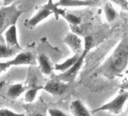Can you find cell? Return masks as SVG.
<instances>
[{
  "label": "cell",
  "mask_w": 128,
  "mask_h": 116,
  "mask_svg": "<svg viewBox=\"0 0 128 116\" xmlns=\"http://www.w3.org/2000/svg\"><path fill=\"white\" fill-rule=\"evenodd\" d=\"M23 12L15 5L3 6L0 8V36L11 26L16 24Z\"/></svg>",
  "instance_id": "4"
},
{
  "label": "cell",
  "mask_w": 128,
  "mask_h": 116,
  "mask_svg": "<svg viewBox=\"0 0 128 116\" xmlns=\"http://www.w3.org/2000/svg\"><path fill=\"white\" fill-rule=\"evenodd\" d=\"M128 65V38L124 36L112 54L98 70V73L108 78L120 76Z\"/></svg>",
  "instance_id": "1"
},
{
  "label": "cell",
  "mask_w": 128,
  "mask_h": 116,
  "mask_svg": "<svg viewBox=\"0 0 128 116\" xmlns=\"http://www.w3.org/2000/svg\"><path fill=\"white\" fill-rule=\"evenodd\" d=\"M58 1H59V0H58Z\"/></svg>",
  "instance_id": "25"
},
{
  "label": "cell",
  "mask_w": 128,
  "mask_h": 116,
  "mask_svg": "<svg viewBox=\"0 0 128 116\" xmlns=\"http://www.w3.org/2000/svg\"><path fill=\"white\" fill-rule=\"evenodd\" d=\"M110 2H113L115 5L120 6L123 10L128 11V1L127 0H108Z\"/></svg>",
  "instance_id": "20"
},
{
  "label": "cell",
  "mask_w": 128,
  "mask_h": 116,
  "mask_svg": "<svg viewBox=\"0 0 128 116\" xmlns=\"http://www.w3.org/2000/svg\"><path fill=\"white\" fill-rule=\"evenodd\" d=\"M94 44V38L91 36H87L84 37V46L83 48L82 53L80 54L79 58L76 62V64L67 71L62 72L61 74L58 75L54 78L55 80L60 81L66 83H72L76 79L78 72L80 71L81 68L83 66L84 61L86 56L88 55V52L92 49Z\"/></svg>",
  "instance_id": "2"
},
{
  "label": "cell",
  "mask_w": 128,
  "mask_h": 116,
  "mask_svg": "<svg viewBox=\"0 0 128 116\" xmlns=\"http://www.w3.org/2000/svg\"><path fill=\"white\" fill-rule=\"evenodd\" d=\"M120 88L123 89L124 90H128V82H126V83H124L123 84H121Z\"/></svg>",
  "instance_id": "24"
},
{
  "label": "cell",
  "mask_w": 128,
  "mask_h": 116,
  "mask_svg": "<svg viewBox=\"0 0 128 116\" xmlns=\"http://www.w3.org/2000/svg\"><path fill=\"white\" fill-rule=\"evenodd\" d=\"M14 1V0H2L3 6H8L12 5Z\"/></svg>",
  "instance_id": "22"
},
{
  "label": "cell",
  "mask_w": 128,
  "mask_h": 116,
  "mask_svg": "<svg viewBox=\"0 0 128 116\" xmlns=\"http://www.w3.org/2000/svg\"><path fill=\"white\" fill-rule=\"evenodd\" d=\"M64 12H65V9H62L60 7H58L53 2V0H48V3L42 6L38 12L32 18L26 20L24 25L29 29H33L36 26L49 17L51 14H54L56 19L58 20L59 17L61 16Z\"/></svg>",
  "instance_id": "3"
},
{
  "label": "cell",
  "mask_w": 128,
  "mask_h": 116,
  "mask_svg": "<svg viewBox=\"0 0 128 116\" xmlns=\"http://www.w3.org/2000/svg\"><path fill=\"white\" fill-rule=\"evenodd\" d=\"M64 19H65L71 26H78L81 24V18L75 14L68 13L66 10L62 13V14L61 15Z\"/></svg>",
  "instance_id": "17"
},
{
  "label": "cell",
  "mask_w": 128,
  "mask_h": 116,
  "mask_svg": "<svg viewBox=\"0 0 128 116\" xmlns=\"http://www.w3.org/2000/svg\"><path fill=\"white\" fill-rule=\"evenodd\" d=\"M26 116H45V115L43 114L42 113H40V112H33V113L29 114Z\"/></svg>",
  "instance_id": "23"
},
{
  "label": "cell",
  "mask_w": 128,
  "mask_h": 116,
  "mask_svg": "<svg viewBox=\"0 0 128 116\" xmlns=\"http://www.w3.org/2000/svg\"><path fill=\"white\" fill-rule=\"evenodd\" d=\"M75 54H81L83 51L82 41L80 37L76 33H68L63 40Z\"/></svg>",
  "instance_id": "9"
},
{
  "label": "cell",
  "mask_w": 128,
  "mask_h": 116,
  "mask_svg": "<svg viewBox=\"0 0 128 116\" xmlns=\"http://www.w3.org/2000/svg\"><path fill=\"white\" fill-rule=\"evenodd\" d=\"M37 60L42 73L46 76H50L52 73L54 67L49 56L45 54H40L38 56Z\"/></svg>",
  "instance_id": "11"
},
{
  "label": "cell",
  "mask_w": 128,
  "mask_h": 116,
  "mask_svg": "<svg viewBox=\"0 0 128 116\" xmlns=\"http://www.w3.org/2000/svg\"><path fill=\"white\" fill-rule=\"evenodd\" d=\"M127 100H128V90H124L122 93L119 94L116 97H114L110 102L94 110L93 112H97L100 111H108L114 114H120Z\"/></svg>",
  "instance_id": "6"
},
{
  "label": "cell",
  "mask_w": 128,
  "mask_h": 116,
  "mask_svg": "<svg viewBox=\"0 0 128 116\" xmlns=\"http://www.w3.org/2000/svg\"><path fill=\"white\" fill-rule=\"evenodd\" d=\"M55 4L58 7H98L101 0H59Z\"/></svg>",
  "instance_id": "8"
},
{
  "label": "cell",
  "mask_w": 128,
  "mask_h": 116,
  "mask_svg": "<svg viewBox=\"0 0 128 116\" xmlns=\"http://www.w3.org/2000/svg\"><path fill=\"white\" fill-rule=\"evenodd\" d=\"M36 57L31 51H25L18 54L12 60L6 62H0V73L11 66L21 65H35Z\"/></svg>",
  "instance_id": "5"
},
{
  "label": "cell",
  "mask_w": 128,
  "mask_h": 116,
  "mask_svg": "<svg viewBox=\"0 0 128 116\" xmlns=\"http://www.w3.org/2000/svg\"><path fill=\"white\" fill-rule=\"evenodd\" d=\"M5 37L6 44L11 47H18L20 48L17 34V26L16 24H14L8 27L5 32Z\"/></svg>",
  "instance_id": "12"
},
{
  "label": "cell",
  "mask_w": 128,
  "mask_h": 116,
  "mask_svg": "<svg viewBox=\"0 0 128 116\" xmlns=\"http://www.w3.org/2000/svg\"><path fill=\"white\" fill-rule=\"evenodd\" d=\"M21 50V48L11 47L8 44H0V59H5V58L13 56Z\"/></svg>",
  "instance_id": "15"
},
{
  "label": "cell",
  "mask_w": 128,
  "mask_h": 116,
  "mask_svg": "<svg viewBox=\"0 0 128 116\" xmlns=\"http://www.w3.org/2000/svg\"><path fill=\"white\" fill-rule=\"evenodd\" d=\"M70 111L73 116H92L85 105L80 100H76L71 102Z\"/></svg>",
  "instance_id": "10"
},
{
  "label": "cell",
  "mask_w": 128,
  "mask_h": 116,
  "mask_svg": "<svg viewBox=\"0 0 128 116\" xmlns=\"http://www.w3.org/2000/svg\"><path fill=\"white\" fill-rule=\"evenodd\" d=\"M79 56H80V54H74L72 57L69 58V59H67L66 60L62 62V64H56L54 68L55 69V70L61 72V73L66 72L68 70H70L76 64V62L79 58Z\"/></svg>",
  "instance_id": "14"
},
{
  "label": "cell",
  "mask_w": 128,
  "mask_h": 116,
  "mask_svg": "<svg viewBox=\"0 0 128 116\" xmlns=\"http://www.w3.org/2000/svg\"><path fill=\"white\" fill-rule=\"evenodd\" d=\"M27 88L21 83L11 85L7 90V95L12 99H17L26 90Z\"/></svg>",
  "instance_id": "13"
},
{
  "label": "cell",
  "mask_w": 128,
  "mask_h": 116,
  "mask_svg": "<svg viewBox=\"0 0 128 116\" xmlns=\"http://www.w3.org/2000/svg\"><path fill=\"white\" fill-rule=\"evenodd\" d=\"M39 89H41L40 87H32V88L26 89V90L25 91V94H24L25 101L28 103L32 102L35 100L37 93L38 92Z\"/></svg>",
  "instance_id": "18"
},
{
  "label": "cell",
  "mask_w": 128,
  "mask_h": 116,
  "mask_svg": "<svg viewBox=\"0 0 128 116\" xmlns=\"http://www.w3.org/2000/svg\"><path fill=\"white\" fill-rule=\"evenodd\" d=\"M101 2L102 4H103L104 12L106 20L109 23L113 22L117 18V12L113 8L112 2H110L108 0H101Z\"/></svg>",
  "instance_id": "16"
},
{
  "label": "cell",
  "mask_w": 128,
  "mask_h": 116,
  "mask_svg": "<svg viewBox=\"0 0 128 116\" xmlns=\"http://www.w3.org/2000/svg\"><path fill=\"white\" fill-rule=\"evenodd\" d=\"M69 84L70 83L62 82L54 79L47 82L46 84L42 87V89L52 96H62L67 91L70 87Z\"/></svg>",
  "instance_id": "7"
},
{
  "label": "cell",
  "mask_w": 128,
  "mask_h": 116,
  "mask_svg": "<svg viewBox=\"0 0 128 116\" xmlns=\"http://www.w3.org/2000/svg\"><path fill=\"white\" fill-rule=\"evenodd\" d=\"M0 116H26L23 113H18L8 108H0Z\"/></svg>",
  "instance_id": "19"
},
{
  "label": "cell",
  "mask_w": 128,
  "mask_h": 116,
  "mask_svg": "<svg viewBox=\"0 0 128 116\" xmlns=\"http://www.w3.org/2000/svg\"><path fill=\"white\" fill-rule=\"evenodd\" d=\"M48 113L50 116H69L66 113L59 108H50Z\"/></svg>",
  "instance_id": "21"
}]
</instances>
